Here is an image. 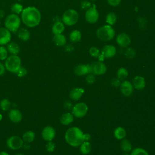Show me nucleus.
Returning a JSON list of instances; mask_svg holds the SVG:
<instances>
[{
  "label": "nucleus",
  "mask_w": 155,
  "mask_h": 155,
  "mask_svg": "<svg viewBox=\"0 0 155 155\" xmlns=\"http://www.w3.org/2000/svg\"><path fill=\"white\" fill-rule=\"evenodd\" d=\"M21 21L23 24L30 28L38 26L41 21V13L39 10L33 6L24 8L21 14Z\"/></svg>",
  "instance_id": "nucleus-1"
},
{
  "label": "nucleus",
  "mask_w": 155,
  "mask_h": 155,
  "mask_svg": "<svg viewBox=\"0 0 155 155\" xmlns=\"http://www.w3.org/2000/svg\"><path fill=\"white\" fill-rule=\"evenodd\" d=\"M84 133L77 127L69 128L65 133L66 142L71 147H77L84 142Z\"/></svg>",
  "instance_id": "nucleus-2"
},
{
  "label": "nucleus",
  "mask_w": 155,
  "mask_h": 155,
  "mask_svg": "<svg viewBox=\"0 0 155 155\" xmlns=\"http://www.w3.org/2000/svg\"><path fill=\"white\" fill-rule=\"evenodd\" d=\"M21 22V17L19 15L12 13L5 17L4 25L11 33H16L20 28Z\"/></svg>",
  "instance_id": "nucleus-3"
},
{
  "label": "nucleus",
  "mask_w": 155,
  "mask_h": 155,
  "mask_svg": "<svg viewBox=\"0 0 155 155\" xmlns=\"http://www.w3.org/2000/svg\"><path fill=\"white\" fill-rule=\"evenodd\" d=\"M115 30L111 25L106 24L98 28L96 30L97 38L102 41H109L114 38Z\"/></svg>",
  "instance_id": "nucleus-4"
},
{
  "label": "nucleus",
  "mask_w": 155,
  "mask_h": 155,
  "mask_svg": "<svg viewBox=\"0 0 155 155\" xmlns=\"http://www.w3.org/2000/svg\"><path fill=\"white\" fill-rule=\"evenodd\" d=\"M4 65L7 71L16 73L21 67V59L18 55L10 54L5 60Z\"/></svg>",
  "instance_id": "nucleus-5"
},
{
  "label": "nucleus",
  "mask_w": 155,
  "mask_h": 155,
  "mask_svg": "<svg viewBox=\"0 0 155 155\" xmlns=\"http://www.w3.org/2000/svg\"><path fill=\"white\" fill-rule=\"evenodd\" d=\"M79 19L78 12L73 8H69L65 10L62 16V22L67 26L75 25Z\"/></svg>",
  "instance_id": "nucleus-6"
},
{
  "label": "nucleus",
  "mask_w": 155,
  "mask_h": 155,
  "mask_svg": "<svg viewBox=\"0 0 155 155\" xmlns=\"http://www.w3.org/2000/svg\"><path fill=\"white\" fill-rule=\"evenodd\" d=\"M88 107L84 102H79L73 106L71 113L76 117L81 118L85 116L88 112Z\"/></svg>",
  "instance_id": "nucleus-7"
},
{
  "label": "nucleus",
  "mask_w": 155,
  "mask_h": 155,
  "mask_svg": "<svg viewBox=\"0 0 155 155\" xmlns=\"http://www.w3.org/2000/svg\"><path fill=\"white\" fill-rule=\"evenodd\" d=\"M24 141L22 137L18 136H12L7 140V147L12 150H18L22 147Z\"/></svg>",
  "instance_id": "nucleus-8"
},
{
  "label": "nucleus",
  "mask_w": 155,
  "mask_h": 155,
  "mask_svg": "<svg viewBox=\"0 0 155 155\" xmlns=\"http://www.w3.org/2000/svg\"><path fill=\"white\" fill-rule=\"evenodd\" d=\"M85 18L86 21L90 24H94L97 22L99 18V14L95 5L86 10Z\"/></svg>",
  "instance_id": "nucleus-9"
},
{
  "label": "nucleus",
  "mask_w": 155,
  "mask_h": 155,
  "mask_svg": "<svg viewBox=\"0 0 155 155\" xmlns=\"http://www.w3.org/2000/svg\"><path fill=\"white\" fill-rule=\"evenodd\" d=\"M91 73L94 75H102L107 71V67L102 61H96L90 64Z\"/></svg>",
  "instance_id": "nucleus-10"
},
{
  "label": "nucleus",
  "mask_w": 155,
  "mask_h": 155,
  "mask_svg": "<svg viewBox=\"0 0 155 155\" xmlns=\"http://www.w3.org/2000/svg\"><path fill=\"white\" fill-rule=\"evenodd\" d=\"M41 136L44 140L47 142L52 141L55 137L56 131L53 127L48 125L42 129L41 132Z\"/></svg>",
  "instance_id": "nucleus-11"
},
{
  "label": "nucleus",
  "mask_w": 155,
  "mask_h": 155,
  "mask_svg": "<svg viewBox=\"0 0 155 155\" xmlns=\"http://www.w3.org/2000/svg\"><path fill=\"white\" fill-rule=\"evenodd\" d=\"M116 43L122 48H127L131 44V38L125 33H120L116 37Z\"/></svg>",
  "instance_id": "nucleus-12"
},
{
  "label": "nucleus",
  "mask_w": 155,
  "mask_h": 155,
  "mask_svg": "<svg viewBox=\"0 0 155 155\" xmlns=\"http://www.w3.org/2000/svg\"><path fill=\"white\" fill-rule=\"evenodd\" d=\"M11 32L5 27H0V45H5L11 41Z\"/></svg>",
  "instance_id": "nucleus-13"
},
{
  "label": "nucleus",
  "mask_w": 155,
  "mask_h": 155,
  "mask_svg": "<svg viewBox=\"0 0 155 155\" xmlns=\"http://www.w3.org/2000/svg\"><path fill=\"white\" fill-rule=\"evenodd\" d=\"M116 52L117 50L115 46L111 44H108L103 47L101 53L104 56L105 58H111L116 55Z\"/></svg>",
  "instance_id": "nucleus-14"
},
{
  "label": "nucleus",
  "mask_w": 155,
  "mask_h": 155,
  "mask_svg": "<svg viewBox=\"0 0 155 155\" xmlns=\"http://www.w3.org/2000/svg\"><path fill=\"white\" fill-rule=\"evenodd\" d=\"M120 91L122 94L125 96H130L132 94L134 90V87L132 83L128 81H124L120 84Z\"/></svg>",
  "instance_id": "nucleus-15"
},
{
  "label": "nucleus",
  "mask_w": 155,
  "mask_h": 155,
  "mask_svg": "<svg viewBox=\"0 0 155 155\" xmlns=\"http://www.w3.org/2000/svg\"><path fill=\"white\" fill-rule=\"evenodd\" d=\"M74 73L79 76H84L91 73L90 64H79L74 67Z\"/></svg>",
  "instance_id": "nucleus-16"
},
{
  "label": "nucleus",
  "mask_w": 155,
  "mask_h": 155,
  "mask_svg": "<svg viewBox=\"0 0 155 155\" xmlns=\"http://www.w3.org/2000/svg\"><path fill=\"white\" fill-rule=\"evenodd\" d=\"M8 117L12 122L14 123H18L21 121L22 119V114L19 110L13 108L9 110Z\"/></svg>",
  "instance_id": "nucleus-17"
},
{
  "label": "nucleus",
  "mask_w": 155,
  "mask_h": 155,
  "mask_svg": "<svg viewBox=\"0 0 155 155\" xmlns=\"http://www.w3.org/2000/svg\"><path fill=\"white\" fill-rule=\"evenodd\" d=\"M132 85L133 87L137 90H143L146 85L145 79L141 76H136L132 81Z\"/></svg>",
  "instance_id": "nucleus-18"
},
{
  "label": "nucleus",
  "mask_w": 155,
  "mask_h": 155,
  "mask_svg": "<svg viewBox=\"0 0 155 155\" xmlns=\"http://www.w3.org/2000/svg\"><path fill=\"white\" fill-rule=\"evenodd\" d=\"M85 90L81 87H75L71 90L69 93L70 97L74 101H78L84 93Z\"/></svg>",
  "instance_id": "nucleus-19"
},
{
  "label": "nucleus",
  "mask_w": 155,
  "mask_h": 155,
  "mask_svg": "<svg viewBox=\"0 0 155 155\" xmlns=\"http://www.w3.org/2000/svg\"><path fill=\"white\" fill-rule=\"evenodd\" d=\"M53 41L56 45L58 47H62L66 45L67 38L62 33L53 35Z\"/></svg>",
  "instance_id": "nucleus-20"
},
{
  "label": "nucleus",
  "mask_w": 155,
  "mask_h": 155,
  "mask_svg": "<svg viewBox=\"0 0 155 155\" xmlns=\"http://www.w3.org/2000/svg\"><path fill=\"white\" fill-rule=\"evenodd\" d=\"M64 30L65 25L61 21H55L51 27V31L53 35L61 34L64 31Z\"/></svg>",
  "instance_id": "nucleus-21"
},
{
  "label": "nucleus",
  "mask_w": 155,
  "mask_h": 155,
  "mask_svg": "<svg viewBox=\"0 0 155 155\" xmlns=\"http://www.w3.org/2000/svg\"><path fill=\"white\" fill-rule=\"evenodd\" d=\"M8 53L13 55H18L21 51V48L19 44L14 42H10L7 44L6 47Z\"/></svg>",
  "instance_id": "nucleus-22"
},
{
  "label": "nucleus",
  "mask_w": 155,
  "mask_h": 155,
  "mask_svg": "<svg viewBox=\"0 0 155 155\" xmlns=\"http://www.w3.org/2000/svg\"><path fill=\"white\" fill-rule=\"evenodd\" d=\"M16 33L18 38L22 41H27L30 38V32L25 28H19Z\"/></svg>",
  "instance_id": "nucleus-23"
},
{
  "label": "nucleus",
  "mask_w": 155,
  "mask_h": 155,
  "mask_svg": "<svg viewBox=\"0 0 155 155\" xmlns=\"http://www.w3.org/2000/svg\"><path fill=\"white\" fill-rule=\"evenodd\" d=\"M74 116L71 113H65L60 117V122L64 125H68L73 122Z\"/></svg>",
  "instance_id": "nucleus-24"
},
{
  "label": "nucleus",
  "mask_w": 155,
  "mask_h": 155,
  "mask_svg": "<svg viewBox=\"0 0 155 155\" xmlns=\"http://www.w3.org/2000/svg\"><path fill=\"white\" fill-rule=\"evenodd\" d=\"M82 38V34L81 32L79 30H73L69 36L70 41L71 42L76 43L78 42L81 41Z\"/></svg>",
  "instance_id": "nucleus-25"
},
{
  "label": "nucleus",
  "mask_w": 155,
  "mask_h": 155,
  "mask_svg": "<svg viewBox=\"0 0 155 155\" xmlns=\"http://www.w3.org/2000/svg\"><path fill=\"white\" fill-rule=\"evenodd\" d=\"M114 136L118 140H122L126 136V131L122 127H117L114 130Z\"/></svg>",
  "instance_id": "nucleus-26"
},
{
  "label": "nucleus",
  "mask_w": 155,
  "mask_h": 155,
  "mask_svg": "<svg viewBox=\"0 0 155 155\" xmlns=\"http://www.w3.org/2000/svg\"><path fill=\"white\" fill-rule=\"evenodd\" d=\"M35 138V133L31 130L25 131L22 137V139L24 141V142L25 143H31L32 142Z\"/></svg>",
  "instance_id": "nucleus-27"
},
{
  "label": "nucleus",
  "mask_w": 155,
  "mask_h": 155,
  "mask_svg": "<svg viewBox=\"0 0 155 155\" xmlns=\"http://www.w3.org/2000/svg\"><path fill=\"white\" fill-rule=\"evenodd\" d=\"M91 147L89 141H84L80 145V148H79L80 152L84 155L88 154L91 151Z\"/></svg>",
  "instance_id": "nucleus-28"
},
{
  "label": "nucleus",
  "mask_w": 155,
  "mask_h": 155,
  "mask_svg": "<svg viewBox=\"0 0 155 155\" xmlns=\"http://www.w3.org/2000/svg\"><path fill=\"white\" fill-rule=\"evenodd\" d=\"M120 148L121 150L125 153L130 152L132 150V145L130 141L126 139H122L120 142Z\"/></svg>",
  "instance_id": "nucleus-29"
},
{
  "label": "nucleus",
  "mask_w": 155,
  "mask_h": 155,
  "mask_svg": "<svg viewBox=\"0 0 155 155\" xmlns=\"http://www.w3.org/2000/svg\"><path fill=\"white\" fill-rule=\"evenodd\" d=\"M11 11L12 13H15L16 15H21L24 10V7L22 4L19 2H15L11 6Z\"/></svg>",
  "instance_id": "nucleus-30"
},
{
  "label": "nucleus",
  "mask_w": 155,
  "mask_h": 155,
  "mask_svg": "<svg viewBox=\"0 0 155 155\" xmlns=\"http://www.w3.org/2000/svg\"><path fill=\"white\" fill-rule=\"evenodd\" d=\"M105 21L107 24L110 25H113L117 21V16L114 13L110 12L108 13L105 18Z\"/></svg>",
  "instance_id": "nucleus-31"
},
{
  "label": "nucleus",
  "mask_w": 155,
  "mask_h": 155,
  "mask_svg": "<svg viewBox=\"0 0 155 155\" xmlns=\"http://www.w3.org/2000/svg\"><path fill=\"white\" fill-rule=\"evenodd\" d=\"M128 76V70L124 67H120L117 70V78L122 80H125Z\"/></svg>",
  "instance_id": "nucleus-32"
},
{
  "label": "nucleus",
  "mask_w": 155,
  "mask_h": 155,
  "mask_svg": "<svg viewBox=\"0 0 155 155\" xmlns=\"http://www.w3.org/2000/svg\"><path fill=\"white\" fill-rule=\"evenodd\" d=\"M11 107V102L8 99H2L0 101V108L4 111H8Z\"/></svg>",
  "instance_id": "nucleus-33"
},
{
  "label": "nucleus",
  "mask_w": 155,
  "mask_h": 155,
  "mask_svg": "<svg viewBox=\"0 0 155 155\" xmlns=\"http://www.w3.org/2000/svg\"><path fill=\"white\" fill-rule=\"evenodd\" d=\"M130 155H149L148 153L143 148L137 147L130 151Z\"/></svg>",
  "instance_id": "nucleus-34"
},
{
  "label": "nucleus",
  "mask_w": 155,
  "mask_h": 155,
  "mask_svg": "<svg viewBox=\"0 0 155 155\" xmlns=\"http://www.w3.org/2000/svg\"><path fill=\"white\" fill-rule=\"evenodd\" d=\"M8 56V51L4 45H0V60L4 61Z\"/></svg>",
  "instance_id": "nucleus-35"
},
{
  "label": "nucleus",
  "mask_w": 155,
  "mask_h": 155,
  "mask_svg": "<svg viewBox=\"0 0 155 155\" xmlns=\"http://www.w3.org/2000/svg\"><path fill=\"white\" fill-rule=\"evenodd\" d=\"M125 56L128 59H133L136 56V51L131 47H127L125 51Z\"/></svg>",
  "instance_id": "nucleus-36"
},
{
  "label": "nucleus",
  "mask_w": 155,
  "mask_h": 155,
  "mask_svg": "<svg viewBox=\"0 0 155 155\" xmlns=\"http://www.w3.org/2000/svg\"><path fill=\"white\" fill-rule=\"evenodd\" d=\"M89 53L92 57L97 58L99 56V54H101V52H100L99 49L97 47L93 46V47H91L90 48Z\"/></svg>",
  "instance_id": "nucleus-37"
},
{
  "label": "nucleus",
  "mask_w": 155,
  "mask_h": 155,
  "mask_svg": "<svg viewBox=\"0 0 155 155\" xmlns=\"http://www.w3.org/2000/svg\"><path fill=\"white\" fill-rule=\"evenodd\" d=\"M56 148V145L54 142H53L52 141H49L47 143V144L45 145V148L47 151H48V153H52L54 151Z\"/></svg>",
  "instance_id": "nucleus-38"
},
{
  "label": "nucleus",
  "mask_w": 155,
  "mask_h": 155,
  "mask_svg": "<svg viewBox=\"0 0 155 155\" xmlns=\"http://www.w3.org/2000/svg\"><path fill=\"white\" fill-rule=\"evenodd\" d=\"M16 74H17L18 77L19 78H23L24 76H25L27 74V70L25 67H21L17 71V72L16 73Z\"/></svg>",
  "instance_id": "nucleus-39"
},
{
  "label": "nucleus",
  "mask_w": 155,
  "mask_h": 155,
  "mask_svg": "<svg viewBox=\"0 0 155 155\" xmlns=\"http://www.w3.org/2000/svg\"><path fill=\"white\" fill-rule=\"evenodd\" d=\"M96 81L95 76L92 73H89L87 74L86 77V82L88 84H93Z\"/></svg>",
  "instance_id": "nucleus-40"
},
{
  "label": "nucleus",
  "mask_w": 155,
  "mask_h": 155,
  "mask_svg": "<svg viewBox=\"0 0 155 155\" xmlns=\"http://www.w3.org/2000/svg\"><path fill=\"white\" fill-rule=\"evenodd\" d=\"M81 7L82 9L87 10L91 7V2L88 0H84L81 3Z\"/></svg>",
  "instance_id": "nucleus-41"
},
{
  "label": "nucleus",
  "mask_w": 155,
  "mask_h": 155,
  "mask_svg": "<svg viewBox=\"0 0 155 155\" xmlns=\"http://www.w3.org/2000/svg\"><path fill=\"white\" fill-rule=\"evenodd\" d=\"M107 1L108 4L111 6L117 7L120 4L122 0H107Z\"/></svg>",
  "instance_id": "nucleus-42"
},
{
  "label": "nucleus",
  "mask_w": 155,
  "mask_h": 155,
  "mask_svg": "<svg viewBox=\"0 0 155 155\" xmlns=\"http://www.w3.org/2000/svg\"><path fill=\"white\" fill-rule=\"evenodd\" d=\"M111 85H113L114 87H119L120 85V80L119 79L117 78H114L111 80Z\"/></svg>",
  "instance_id": "nucleus-43"
},
{
  "label": "nucleus",
  "mask_w": 155,
  "mask_h": 155,
  "mask_svg": "<svg viewBox=\"0 0 155 155\" xmlns=\"http://www.w3.org/2000/svg\"><path fill=\"white\" fill-rule=\"evenodd\" d=\"M74 50V47L71 44H66L65 45V50L67 52H71Z\"/></svg>",
  "instance_id": "nucleus-44"
},
{
  "label": "nucleus",
  "mask_w": 155,
  "mask_h": 155,
  "mask_svg": "<svg viewBox=\"0 0 155 155\" xmlns=\"http://www.w3.org/2000/svg\"><path fill=\"white\" fill-rule=\"evenodd\" d=\"M5 67L4 64H3L2 63L0 62V76H2L5 71Z\"/></svg>",
  "instance_id": "nucleus-45"
},
{
  "label": "nucleus",
  "mask_w": 155,
  "mask_h": 155,
  "mask_svg": "<svg viewBox=\"0 0 155 155\" xmlns=\"http://www.w3.org/2000/svg\"><path fill=\"white\" fill-rule=\"evenodd\" d=\"M84 141H89L91 139V136L88 133H84Z\"/></svg>",
  "instance_id": "nucleus-46"
},
{
  "label": "nucleus",
  "mask_w": 155,
  "mask_h": 155,
  "mask_svg": "<svg viewBox=\"0 0 155 155\" xmlns=\"http://www.w3.org/2000/svg\"><path fill=\"white\" fill-rule=\"evenodd\" d=\"M64 106L66 108L70 110V108L72 109L73 107H72V104L70 102H68V101H67L65 104H64Z\"/></svg>",
  "instance_id": "nucleus-47"
},
{
  "label": "nucleus",
  "mask_w": 155,
  "mask_h": 155,
  "mask_svg": "<svg viewBox=\"0 0 155 155\" xmlns=\"http://www.w3.org/2000/svg\"><path fill=\"white\" fill-rule=\"evenodd\" d=\"M22 147L24 148V149L25 150H28L30 148V145L28 143H25L24 144H23L22 145Z\"/></svg>",
  "instance_id": "nucleus-48"
},
{
  "label": "nucleus",
  "mask_w": 155,
  "mask_h": 155,
  "mask_svg": "<svg viewBox=\"0 0 155 155\" xmlns=\"http://www.w3.org/2000/svg\"><path fill=\"white\" fill-rule=\"evenodd\" d=\"M4 15H5V12L2 9H1L0 10V19L4 18Z\"/></svg>",
  "instance_id": "nucleus-49"
},
{
  "label": "nucleus",
  "mask_w": 155,
  "mask_h": 155,
  "mask_svg": "<svg viewBox=\"0 0 155 155\" xmlns=\"http://www.w3.org/2000/svg\"><path fill=\"white\" fill-rule=\"evenodd\" d=\"M0 155H10L6 151H1L0 152Z\"/></svg>",
  "instance_id": "nucleus-50"
},
{
  "label": "nucleus",
  "mask_w": 155,
  "mask_h": 155,
  "mask_svg": "<svg viewBox=\"0 0 155 155\" xmlns=\"http://www.w3.org/2000/svg\"><path fill=\"white\" fill-rule=\"evenodd\" d=\"M2 118H3V116H2V114H1V113H0V121L2 119Z\"/></svg>",
  "instance_id": "nucleus-51"
},
{
  "label": "nucleus",
  "mask_w": 155,
  "mask_h": 155,
  "mask_svg": "<svg viewBox=\"0 0 155 155\" xmlns=\"http://www.w3.org/2000/svg\"><path fill=\"white\" fill-rule=\"evenodd\" d=\"M15 155H24V154H22V153H18V154H15Z\"/></svg>",
  "instance_id": "nucleus-52"
},
{
  "label": "nucleus",
  "mask_w": 155,
  "mask_h": 155,
  "mask_svg": "<svg viewBox=\"0 0 155 155\" xmlns=\"http://www.w3.org/2000/svg\"><path fill=\"white\" fill-rule=\"evenodd\" d=\"M122 155H130V154H128L127 153H124V154H122Z\"/></svg>",
  "instance_id": "nucleus-53"
},
{
  "label": "nucleus",
  "mask_w": 155,
  "mask_h": 155,
  "mask_svg": "<svg viewBox=\"0 0 155 155\" xmlns=\"http://www.w3.org/2000/svg\"><path fill=\"white\" fill-rule=\"evenodd\" d=\"M18 1H22V0H18Z\"/></svg>",
  "instance_id": "nucleus-54"
},
{
  "label": "nucleus",
  "mask_w": 155,
  "mask_h": 155,
  "mask_svg": "<svg viewBox=\"0 0 155 155\" xmlns=\"http://www.w3.org/2000/svg\"><path fill=\"white\" fill-rule=\"evenodd\" d=\"M89 1H94V0H89Z\"/></svg>",
  "instance_id": "nucleus-55"
},
{
  "label": "nucleus",
  "mask_w": 155,
  "mask_h": 155,
  "mask_svg": "<svg viewBox=\"0 0 155 155\" xmlns=\"http://www.w3.org/2000/svg\"><path fill=\"white\" fill-rule=\"evenodd\" d=\"M0 25H1V21H0Z\"/></svg>",
  "instance_id": "nucleus-56"
}]
</instances>
